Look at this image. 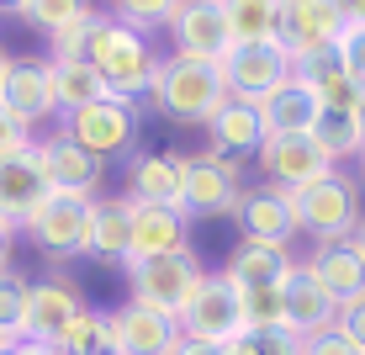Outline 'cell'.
<instances>
[{"label":"cell","mask_w":365,"mask_h":355,"mask_svg":"<svg viewBox=\"0 0 365 355\" xmlns=\"http://www.w3.org/2000/svg\"><path fill=\"white\" fill-rule=\"evenodd\" d=\"M259 117H265V138H297V133H312V128H318L323 101L292 74V85H281V91L259 106Z\"/></svg>","instance_id":"cell-26"},{"label":"cell","mask_w":365,"mask_h":355,"mask_svg":"<svg viewBox=\"0 0 365 355\" xmlns=\"http://www.w3.org/2000/svg\"><path fill=\"white\" fill-rule=\"evenodd\" d=\"M292 54L281 43H255V48H233L222 59V80H228V96L233 101H249V106H265V101L292 85Z\"/></svg>","instance_id":"cell-8"},{"label":"cell","mask_w":365,"mask_h":355,"mask_svg":"<svg viewBox=\"0 0 365 355\" xmlns=\"http://www.w3.org/2000/svg\"><path fill=\"white\" fill-rule=\"evenodd\" d=\"M48 196H53V186H48V170L37 159V149L16 154V159H0V218L11 228H27V218Z\"/></svg>","instance_id":"cell-21"},{"label":"cell","mask_w":365,"mask_h":355,"mask_svg":"<svg viewBox=\"0 0 365 355\" xmlns=\"http://www.w3.org/2000/svg\"><path fill=\"white\" fill-rule=\"evenodd\" d=\"M85 59L96 64V74L111 85V96H117L122 106H133L138 96H148L159 64H165V54H154V43H148L143 32L122 27L111 11H101V16H96V32H91Z\"/></svg>","instance_id":"cell-2"},{"label":"cell","mask_w":365,"mask_h":355,"mask_svg":"<svg viewBox=\"0 0 365 355\" xmlns=\"http://www.w3.org/2000/svg\"><path fill=\"white\" fill-rule=\"evenodd\" d=\"M297 80L307 85L312 96L323 101V111H355L360 101H365V85L349 74V64L339 59V48H323V54H307V59H297Z\"/></svg>","instance_id":"cell-22"},{"label":"cell","mask_w":365,"mask_h":355,"mask_svg":"<svg viewBox=\"0 0 365 355\" xmlns=\"http://www.w3.org/2000/svg\"><path fill=\"white\" fill-rule=\"evenodd\" d=\"M11 64H16V59H11V48L0 43V91H6V74H11Z\"/></svg>","instance_id":"cell-46"},{"label":"cell","mask_w":365,"mask_h":355,"mask_svg":"<svg viewBox=\"0 0 365 355\" xmlns=\"http://www.w3.org/2000/svg\"><path fill=\"white\" fill-rule=\"evenodd\" d=\"M96 16H101V11H96ZM96 16H85V21H74L69 32L48 37V59H85V48H91V32H96Z\"/></svg>","instance_id":"cell-37"},{"label":"cell","mask_w":365,"mask_h":355,"mask_svg":"<svg viewBox=\"0 0 365 355\" xmlns=\"http://www.w3.org/2000/svg\"><path fill=\"white\" fill-rule=\"evenodd\" d=\"M334 6H339L344 21H365V0H334Z\"/></svg>","instance_id":"cell-45"},{"label":"cell","mask_w":365,"mask_h":355,"mask_svg":"<svg viewBox=\"0 0 365 355\" xmlns=\"http://www.w3.org/2000/svg\"><path fill=\"white\" fill-rule=\"evenodd\" d=\"M292 271H297L292 244H265V239H238L233 255L222 260V276H228L238 291H249V286H281Z\"/></svg>","instance_id":"cell-23"},{"label":"cell","mask_w":365,"mask_h":355,"mask_svg":"<svg viewBox=\"0 0 365 355\" xmlns=\"http://www.w3.org/2000/svg\"><path fill=\"white\" fill-rule=\"evenodd\" d=\"M244 329L249 334H275V329H286L281 286H249L244 291Z\"/></svg>","instance_id":"cell-35"},{"label":"cell","mask_w":365,"mask_h":355,"mask_svg":"<svg viewBox=\"0 0 365 355\" xmlns=\"http://www.w3.org/2000/svg\"><path fill=\"white\" fill-rule=\"evenodd\" d=\"M207 149L222 159H244V154H259L265 149V117H259V106H249V101H228V106L212 117L207 128Z\"/></svg>","instance_id":"cell-25"},{"label":"cell","mask_w":365,"mask_h":355,"mask_svg":"<svg viewBox=\"0 0 365 355\" xmlns=\"http://www.w3.org/2000/svg\"><path fill=\"white\" fill-rule=\"evenodd\" d=\"M360 170H365V154H360Z\"/></svg>","instance_id":"cell-52"},{"label":"cell","mask_w":365,"mask_h":355,"mask_svg":"<svg viewBox=\"0 0 365 355\" xmlns=\"http://www.w3.org/2000/svg\"><path fill=\"white\" fill-rule=\"evenodd\" d=\"M175 355H222V345H201V339H180Z\"/></svg>","instance_id":"cell-43"},{"label":"cell","mask_w":365,"mask_h":355,"mask_svg":"<svg viewBox=\"0 0 365 355\" xmlns=\"http://www.w3.org/2000/svg\"><path fill=\"white\" fill-rule=\"evenodd\" d=\"M0 101H6V106L16 111L32 133L48 128L53 117H64V111H58L53 64H48V59H16V64H11V74H6V91H0Z\"/></svg>","instance_id":"cell-14"},{"label":"cell","mask_w":365,"mask_h":355,"mask_svg":"<svg viewBox=\"0 0 365 355\" xmlns=\"http://www.w3.org/2000/svg\"><path fill=\"white\" fill-rule=\"evenodd\" d=\"M11 234H16V228L0 218V271H11Z\"/></svg>","instance_id":"cell-42"},{"label":"cell","mask_w":365,"mask_h":355,"mask_svg":"<svg viewBox=\"0 0 365 355\" xmlns=\"http://www.w3.org/2000/svg\"><path fill=\"white\" fill-rule=\"evenodd\" d=\"M27 297H32V281L16 271H0V334L16 345L21 329H27Z\"/></svg>","instance_id":"cell-34"},{"label":"cell","mask_w":365,"mask_h":355,"mask_svg":"<svg viewBox=\"0 0 365 355\" xmlns=\"http://www.w3.org/2000/svg\"><path fill=\"white\" fill-rule=\"evenodd\" d=\"M122 271H128V302L154 308L165 319H180L191 308L207 265L196 260V249H185V255H165V260H128Z\"/></svg>","instance_id":"cell-4"},{"label":"cell","mask_w":365,"mask_h":355,"mask_svg":"<svg viewBox=\"0 0 365 355\" xmlns=\"http://www.w3.org/2000/svg\"><path fill=\"white\" fill-rule=\"evenodd\" d=\"M180 334L201 339V345H233L244 339V291H238L222 271H207L191 297V308L180 313Z\"/></svg>","instance_id":"cell-5"},{"label":"cell","mask_w":365,"mask_h":355,"mask_svg":"<svg viewBox=\"0 0 365 355\" xmlns=\"http://www.w3.org/2000/svg\"><path fill=\"white\" fill-rule=\"evenodd\" d=\"M85 16H96L91 0H27V11H21V21H27V27H37L43 37L69 32L74 21H85Z\"/></svg>","instance_id":"cell-32"},{"label":"cell","mask_w":365,"mask_h":355,"mask_svg":"<svg viewBox=\"0 0 365 355\" xmlns=\"http://www.w3.org/2000/svg\"><path fill=\"white\" fill-rule=\"evenodd\" d=\"M27 11V0H0V16H21Z\"/></svg>","instance_id":"cell-47"},{"label":"cell","mask_w":365,"mask_h":355,"mask_svg":"<svg viewBox=\"0 0 365 355\" xmlns=\"http://www.w3.org/2000/svg\"><path fill=\"white\" fill-rule=\"evenodd\" d=\"M228 27L238 48L255 43H281V0H222Z\"/></svg>","instance_id":"cell-29"},{"label":"cell","mask_w":365,"mask_h":355,"mask_svg":"<svg viewBox=\"0 0 365 355\" xmlns=\"http://www.w3.org/2000/svg\"><path fill=\"white\" fill-rule=\"evenodd\" d=\"M64 355H117V334H111V313L101 308H80V319L64 329L58 339Z\"/></svg>","instance_id":"cell-30"},{"label":"cell","mask_w":365,"mask_h":355,"mask_svg":"<svg viewBox=\"0 0 365 355\" xmlns=\"http://www.w3.org/2000/svg\"><path fill=\"white\" fill-rule=\"evenodd\" d=\"M48 64H53V91H58V111H64V117L96 106V101H117L111 85L96 74L91 59H48Z\"/></svg>","instance_id":"cell-28"},{"label":"cell","mask_w":365,"mask_h":355,"mask_svg":"<svg viewBox=\"0 0 365 355\" xmlns=\"http://www.w3.org/2000/svg\"><path fill=\"white\" fill-rule=\"evenodd\" d=\"M37 159H43L53 191H69V196H85V201L101 196V175H106V170H101V159L85 154L64 128L48 133V138H37Z\"/></svg>","instance_id":"cell-16"},{"label":"cell","mask_w":365,"mask_h":355,"mask_svg":"<svg viewBox=\"0 0 365 355\" xmlns=\"http://www.w3.org/2000/svg\"><path fill=\"white\" fill-rule=\"evenodd\" d=\"M281 308H286V329H292L297 339H312V334H323V329L339 324V302L318 286V276H312L302 260L281 281Z\"/></svg>","instance_id":"cell-20"},{"label":"cell","mask_w":365,"mask_h":355,"mask_svg":"<svg viewBox=\"0 0 365 355\" xmlns=\"http://www.w3.org/2000/svg\"><path fill=\"white\" fill-rule=\"evenodd\" d=\"M312 138L323 144V154H329L334 164H339V159H360V154H365V133H360L355 111H323L318 128H312Z\"/></svg>","instance_id":"cell-31"},{"label":"cell","mask_w":365,"mask_h":355,"mask_svg":"<svg viewBox=\"0 0 365 355\" xmlns=\"http://www.w3.org/2000/svg\"><path fill=\"white\" fill-rule=\"evenodd\" d=\"M191 249V218L180 207H143L133 201V244L128 260H165Z\"/></svg>","instance_id":"cell-19"},{"label":"cell","mask_w":365,"mask_h":355,"mask_svg":"<svg viewBox=\"0 0 365 355\" xmlns=\"http://www.w3.org/2000/svg\"><path fill=\"white\" fill-rule=\"evenodd\" d=\"M355 249L365 255V218H360V228H355Z\"/></svg>","instance_id":"cell-48"},{"label":"cell","mask_w":365,"mask_h":355,"mask_svg":"<svg viewBox=\"0 0 365 355\" xmlns=\"http://www.w3.org/2000/svg\"><path fill=\"white\" fill-rule=\"evenodd\" d=\"M292 207H297V228L312 234L318 244H344V239H355V228L365 218L360 212V186L349 181L344 170H329L323 181L292 191Z\"/></svg>","instance_id":"cell-3"},{"label":"cell","mask_w":365,"mask_h":355,"mask_svg":"<svg viewBox=\"0 0 365 355\" xmlns=\"http://www.w3.org/2000/svg\"><path fill=\"white\" fill-rule=\"evenodd\" d=\"M355 122H360V133H365V101H360V106H355Z\"/></svg>","instance_id":"cell-49"},{"label":"cell","mask_w":365,"mask_h":355,"mask_svg":"<svg viewBox=\"0 0 365 355\" xmlns=\"http://www.w3.org/2000/svg\"><path fill=\"white\" fill-rule=\"evenodd\" d=\"M37 149V133L27 128V122L16 117V111L0 101V159H16V154H32Z\"/></svg>","instance_id":"cell-36"},{"label":"cell","mask_w":365,"mask_h":355,"mask_svg":"<svg viewBox=\"0 0 365 355\" xmlns=\"http://www.w3.org/2000/svg\"><path fill=\"white\" fill-rule=\"evenodd\" d=\"M259 175H265V186H281V191H302V186L323 181L329 170L339 164L323 154V144L312 133H297V138H265V149H259Z\"/></svg>","instance_id":"cell-10"},{"label":"cell","mask_w":365,"mask_h":355,"mask_svg":"<svg viewBox=\"0 0 365 355\" xmlns=\"http://www.w3.org/2000/svg\"><path fill=\"white\" fill-rule=\"evenodd\" d=\"M222 355H265V350H259L255 334H244V339H233V345H222Z\"/></svg>","instance_id":"cell-41"},{"label":"cell","mask_w":365,"mask_h":355,"mask_svg":"<svg viewBox=\"0 0 365 355\" xmlns=\"http://www.w3.org/2000/svg\"><path fill=\"white\" fill-rule=\"evenodd\" d=\"M16 355H64L58 345H37V339H16Z\"/></svg>","instance_id":"cell-44"},{"label":"cell","mask_w":365,"mask_h":355,"mask_svg":"<svg viewBox=\"0 0 365 355\" xmlns=\"http://www.w3.org/2000/svg\"><path fill=\"white\" fill-rule=\"evenodd\" d=\"M111 334H117V355H175L180 350V319H165L154 308L122 302L111 308Z\"/></svg>","instance_id":"cell-18"},{"label":"cell","mask_w":365,"mask_h":355,"mask_svg":"<svg viewBox=\"0 0 365 355\" xmlns=\"http://www.w3.org/2000/svg\"><path fill=\"white\" fill-rule=\"evenodd\" d=\"M302 355H365L355 339H344L339 329H323V334H312V339H302Z\"/></svg>","instance_id":"cell-39"},{"label":"cell","mask_w":365,"mask_h":355,"mask_svg":"<svg viewBox=\"0 0 365 355\" xmlns=\"http://www.w3.org/2000/svg\"><path fill=\"white\" fill-rule=\"evenodd\" d=\"M128 244H133V201H128V196H96L91 260L128 265Z\"/></svg>","instance_id":"cell-27"},{"label":"cell","mask_w":365,"mask_h":355,"mask_svg":"<svg viewBox=\"0 0 365 355\" xmlns=\"http://www.w3.org/2000/svg\"><path fill=\"white\" fill-rule=\"evenodd\" d=\"M64 133L85 149V154H96L101 164H106L111 154H133L138 117H133V106H122V101H96V106L64 117Z\"/></svg>","instance_id":"cell-11"},{"label":"cell","mask_w":365,"mask_h":355,"mask_svg":"<svg viewBox=\"0 0 365 355\" xmlns=\"http://www.w3.org/2000/svg\"><path fill=\"white\" fill-rule=\"evenodd\" d=\"M85 297L74 291V281L64 271L43 276V281H32V297H27V329H21V339H37V345H58L64 339V329L80 319Z\"/></svg>","instance_id":"cell-13"},{"label":"cell","mask_w":365,"mask_h":355,"mask_svg":"<svg viewBox=\"0 0 365 355\" xmlns=\"http://www.w3.org/2000/svg\"><path fill=\"white\" fill-rule=\"evenodd\" d=\"M339 334L344 339H355V345L365 350V297H355V302H344V308H339Z\"/></svg>","instance_id":"cell-40"},{"label":"cell","mask_w":365,"mask_h":355,"mask_svg":"<svg viewBox=\"0 0 365 355\" xmlns=\"http://www.w3.org/2000/svg\"><path fill=\"white\" fill-rule=\"evenodd\" d=\"M111 6V16L122 21V27H133V32H159L165 27L170 32V21H175V11L185 6V0H106Z\"/></svg>","instance_id":"cell-33"},{"label":"cell","mask_w":365,"mask_h":355,"mask_svg":"<svg viewBox=\"0 0 365 355\" xmlns=\"http://www.w3.org/2000/svg\"><path fill=\"white\" fill-rule=\"evenodd\" d=\"M302 265L318 276V286L329 291L339 308L355 302V297H365V255L355 249V239H344V244H318Z\"/></svg>","instance_id":"cell-24"},{"label":"cell","mask_w":365,"mask_h":355,"mask_svg":"<svg viewBox=\"0 0 365 355\" xmlns=\"http://www.w3.org/2000/svg\"><path fill=\"white\" fill-rule=\"evenodd\" d=\"M244 164L222 154H185V218H233L244 201Z\"/></svg>","instance_id":"cell-7"},{"label":"cell","mask_w":365,"mask_h":355,"mask_svg":"<svg viewBox=\"0 0 365 355\" xmlns=\"http://www.w3.org/2000/svg\"><path fill=\"white\" fill-rule=\"evenodd\" d=\"M233 223H238V234H244V239H265V244H292V234H302V228H297V207H292V191L265 186V181L244 191Z\"/></svg>","instance_id":"cell-17"},{"label":"cell","mask_w":365,"mask_h":355,"mask_svg":"<svg viewBox=\"0 0 365 355\" xmlns=\"http://www.w3.org/2000/svg\"><path fill=\"white\" fill-rule=\"evenodd\" d=\"M91 223H96V201L53 191L27 218V239L48 260H80V255H91Z\"/></svg>","instance_id":"cell-6"},{"label":"cell","mask_w":365,"mask_h":355,"mask_svg":"<svg viewBox=\"0 0 365 355\" xmlns=\"http://www.w3.org/2000/svg\"><path fill=\"white\" fill-rule=\"evenodd\" d=\"M228 80H222V64H196V59L170 54L159 64L154 85H148V106L165 122H180V128H212L222 106H228Z\"/></svg>","instance_id":"cell-1"},{"label":"cell","mask_w":365,"mask_h":355,"mask_svg":"<svg viewBox=\"0 0 365 355\" xmlns=\"http://www.w3.org/2000/svg\"><path fill=\"white\" fill-rule=\"evenodd\" d=\"M122 196H128V201H143V207H180V201H185V154H170V149L133 154ZM180 212H185V207H180Z\"/></svg>","instance_id":"cell-15"},{"label":"cell","mask_w":365,"mask_h":355,"mask_svg":"<svg viewBox=\"0 0 365 355\" xmlns=\"http://www.w3.org/2000/svg\"><path fill=\"white\" fill-rule=\"evenodd\" d=\"M6 350H11V339H6V334H0V355H6Z\"/></svg>","instance_id":"cell-50"},{"label":"cell","mask_w":365,"mask_h":355,"mask_svg":"<svg viewBox=\"0 0 365 355\" xmlns=\"http://www.w3.org/2000/svg\"><path fill=\"white\" fill-rule=\"evenodd\" d=\"M6 355H16V345H11V350H6Z\"/></svg>","instance_id":"cell-51"},{"label":"cell","mask_w":365,"mask_h":355,"mask_svg":"<svg viewBox=\"0 0 365 355\" xmlns=\"http://www.w3.org/2000/svg\"><path fill=\"white\" fill-rule=\"evenodd\" d=\"M339 59L349 64V74L365 85V21H344V32H339Z\"/></svg>","instance_id":"cell-38"},{"label":"cell","mask_w":365,"mask_h":355,"mask_svg":"<svg viewBox=\"0 0 365 355\" xmlns=\"http://www.w3.org/2000/svg\"><path fill=\"white\" fill-rule=\"evenodd\" d=\"M170 43H175L180 59H196V64H222L238 48L222 0H185L170 21Z\"/></svg>","instance_id":"cell-9"},{"label":"cell","mask_w":365,"mask_h":355,"mask_svg":"<svg viewBox=\"0 0 365 355\" xmlns=\"http://www.w3.org/2000/svg\"><path fill=\"white\" fill-rule=\"evenodd\" d=\"M339 32H344V16L334 0H281V48L292 54V64L334 48Z\"/></svg>","instance_id":"cell-12"}]
</instances>
